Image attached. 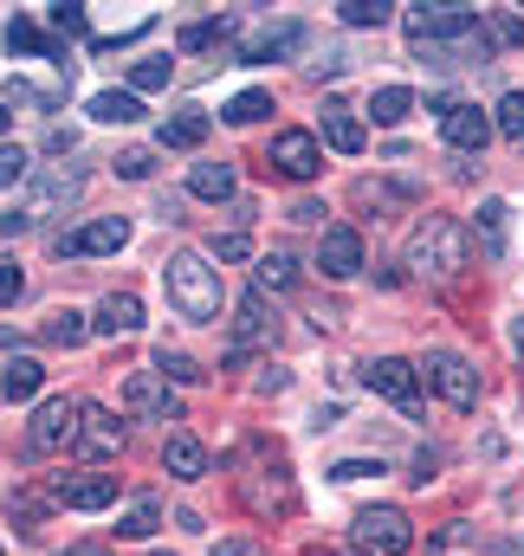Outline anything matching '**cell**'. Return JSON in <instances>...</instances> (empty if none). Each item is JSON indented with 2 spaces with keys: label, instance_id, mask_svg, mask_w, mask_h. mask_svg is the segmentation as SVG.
Returning <instances> with one entry per match:
<instances>
[{
  "label": "cell",
  "instance_id": "cell-1",
  "mask_svg": "<svg viewBox=\"0 0 524 556\" xmlns=\"http://www.w3.org/2000/svg\"><path fill=\"white\" fill-rule=\"evenodd\" d=\"M401 33L408 46L427 59V65H486L492 59V33L473 7H408L401 13Z\"/></svg>",
  "mask_w": 524,
  "mask_h": 556
},
{
  "label": "cell",
  "instance_id": "cell-2",
  "mask_svg": "<svg viewBox=\"0 0 524 556\" xmlns=\"http://www.w3.org/2000/svg\"><path fill=\"white\" fill-rule=\"evenodd\" d=\"M162 285H169L175 317H188V324H214V317H221V273H214L201 253H169Z\"/></svg>",
  "mask_w": 524,
  "mask_h": 556
},
{
  "label": "cell",
  "instance_id": "cell-3",
  "mask_svg": "<svg viewBox=\"0 0 524 556\" xmlns=\"http://www.w3.org/2000/svg\"><path fill=\"white\" fill-rule=\"evenodd\" d=\"M408 266L421 278H460L473 266V247H466V227L447 220V214H427L408 240Z\"/></svg>",
  "mask_w": 524,
  "mask_h": 556
},
{
  "label": "cell",
  "instance_id": "cell-4",
  "mask_svg": "<svg viewBox=\"0 0 524 556\" xmlns=\"http://www.w3.org/2000/svg\"><path fill=\"white\" fill-rule=\"evenodd\" d=\"M414 376H421L447 408H460V415H473V408H479V369H473L460 350H427V356L414 363Z\"/></svg>",
  "mask_w": 524,
  "mask_h": 556
},
{
  "label": "cell",
  "instance_id": "cell-5",
  "mask_svg": "<svg viewBox=\"0 0 524 556\" xmlns=\"http://www.w3.org/2000/svg\"><path fill=\"white\" fill-rule=\"evenodd\" d=\"M357 544L370 556H408L414 551V525H408L401 505H370V511H357Z\"/></svg>",
  "mask_w": 524,
  "mask_h": 556
},
{
  "label": "cell",
  "instance_id": "cell-6",
  "mask_svg": "<svg viewBox=\"0 0 524 556\" xmlns=\"http://www.w3.org/2000/svg\"><path fill=\"white\" fill-rule=\"evenodd\" d=\"M78 415H85V402H65V395L39 402V415L26 427V453H59V446H72V440H78Z\"/></svg>",
  "mask_w": 524,
  "mask_h": 556
},
{
  "label": "cell",
  "instance_id": "cell-7",
  "mask_svg": "<svg viewBox=\"0 0 524 556\" xmlns=\"http://www.w3.org/2000/svg\"><path fill=\"white\" fill-rule=\"evenodd\" d=\"M434 111H440V137L453 142V149L479 155V149L492 142V117H486L479 104H466V98H434Z\"/></svg>",
  "mask_w": 524,
  "mask_h": 556
},
{
  "label": "cell",
  "instance_id": "cell-8",
  "mask_svg": "<svg viewBox=\"0 0 524 556\" xmlns=\"http://www.w3.org/2000/svg\"><path fill=\"white\" fill-rule=\"evenodd\" d=\"M363 382L395 402L401 415H421V376H414V363H401V356H376V363H363Z\"/></svg>",
  "mask_w": 524,
  "mask_h": 556
},
{
  "label": "cell",
  "instance_id": "cell-9",
  "mask_svg": "<svg viewBox=\"0 0 524 556\" xmlns=\"http://www.w3.org/2000/svg\"><path fill=\"white\" fill-rule=\"evenodd\" d=\"M130 240V220H117V214H104V220H85V227H72V233H59L52 247H59V260H91V253H117Z\"/></svg>",
  "mask_w": 524,
  "mask_h": 556
},
{
  "label": "cell",
  "instance_id": "cell-10",
  "mask_svg": "<svg viewBox=\"0 0 524 556\" xmlns=\"http://www.w3.org/2000/svg\"><path fill=\"white\" fill-rule=\"evenodd\" d=\"M52 505L104 511V505H117V472H65V479H52Z\"/></svg>",
  "mask_w": 524,
  "mask_h": 556
},
{
  "label": "cell",
  "instance_id": "cell-11",
  "mask_svg": "<svg viewBox=\"0 0 524 556\" xmlns=\"http://www.w3.org/2000/svg\"><path fill=\"white\" fill-rule=\"evenodd\" d=\"M304 46V26L298 20H272V26H240V65H272L285 52Z\"/></svg>",
  "mask_w": 524,
  "mask_h": 556
},
{
  "label": "cell",
  "instance_id": "cell-12",
  "mask_svg": "<svg viewBox=\"0 0 524 556\" xmlns=\"http://www.w3.org/2000/svg\"><path fill=\"white\" fill-rule=\"evenodd\" d=\"M265 162H272L278 175H291V181H311V175L324 168V149H317V137H311V130H278Z\"/></svg>",
  "mask_w": 524,
  "mask_h": 556
},
{
  "label": "cell",
  "instance_id": "cell-13",
  "mask_svg": "<svg viewBox=\"0 0 524 556\" xmlns=\"http://www.w3.org/2000/svg\"><path fill=\"white\" fill-rule=\"evenodd\" d=\"M124 408L142 420H182V402L169 395V382L155 376V369H136L130 382H124Z\"/></svg>",
  "mask_w": 524,
  "mask_h": 556
},
{
  "label": "cell",
  "instance_id": "cell-14",
  "mask_svg": "<svg viewBox=\"0 0 524 556\" xmlns=\"http://www.w3.org/2000/svg\"><path fill=\"white\" fill-rule=\"evenodd\" d=\"M317 266H324V278H357L363 273V233L357 227H324V240H317Z\"/></svg>",
  "mask_w": 524,
  "mask_h": 556
},
{
  "label": "cell",
  "instance_id": "cell-15",
  "mask_svg": "<svg viewBox=\"0 0 524 556\" xmlns=\"http://www.w3.org/2000/svg\"><path fill=\"white\" fill-rule=\"evenodd\" d=\"M85 459H111L117 446H124V427L111 408H98V402H85V415H78V440H72Z\"/></svg>",
  "mask_w": 524,
  "mask_h": 556
},
{
  "label": "cell",
  "instance_id": "cell-16",
  "mask_svg": "<svg viewBox=\"0 0 524 556\" xmlns=\"http://www.w3.org/2000/svg\"><path fill=\"white\" fill-rule=\"evenodd\" d=\"M7 46L26 52V59H52V65L65 72V39H52V33L33 26V20H7ZM65 78H72V72H65Z\"/></svg>",
  "mask_w": 524,
  "mask_h": 556
},
{
  "label": "cell",
  "instance_id": "cell-17",
  "mask_svg": "<svg viewBox=\"0 0 524 556\" xmlns=\"http://www.w3.org/2000/svg\"><path fill=\"white\" fill-rule=\"evenodd\" d=\"M78 188H85V175L78 168H52L39 188H33V201L20 207L26 220H39V214H52V207H65V201H78Z\"/></svg>",
  "mask_w": 524,
  "mask_h": 556
},
{
  "label": "cell",
  "instance_id": "cell-18",
  "mask_svg": "<svg viewBox=\"0 0 524 556\" xmlns=\"http://www.w3.org/2000/svg\"><path fill=\"white\" fill-rule=\"evenodd\" d=\"M162 466H169V479L195 485V479H208V446H201L195 433H169V446H162Z\"/></svg>",
  "mask_w": 524,
  "mask_h": 556
},
{
  "label": "cell",
  "instance_id": "cell-19",
  "mask_svg": "<svg viewBox=\"0 0 524 556\" xmlns=\"http://www.w3.org/2000/svg\"><path fill=\"white\" fill-rule=\"evenodd\" d=\"M208 130H214V117H208L201 104H182L175 117H162V130H155V137H162V149H201Z\"/></svg>",
  "mask_w": 524,
  "mask_h": 556
},
{
  "label": "cell",
  "instance_id": "cell-20",
  "mask_svg": "<svg viewBox=\"0 0 524 556\" xmlns=\"http://www.w3.org/2000/svg\"><path fill=\"white\" fill-rule=\"evenodd\" d=\"M324 142H330L337 155H363V142H370V137H363V117H357L344 98H330V104H324Z\"/></svg>",
  "mask_w": 524,
  "mask_h": 556
},
{
  "label": "cell",
  "instance_id": "cell-21",
  "mask_svg": "<svg viewBox=\"0 0 524 556\" xmlns=\"http://www.w3.org/2000/svg\"><path fill=\"white\" fill-rule=\"evenodd\" d=\"M91 330H104V337H136V330H142V304H136V291H111V298L98 304Z\"/></svg>",
  "mask_w": 524,
  "mask_h": 556
},
{
  "label": "cell",
  "instance_id": "cell-22",
  "mask_svg": "<svg viewBox=\"0 0 524 556\" xmlns=\"http://www.w3.org/2000/svg\"><path fill=\"white\" fill-rule=\"evenodd\" d=\"M39 382H46V369H39L33 356H13V363L0 369V395H7V402H33Z\"/></svg>",
  "mask_w": 524,
  "mask_h": 556
},
{
  "label": "cell",
  "instance_id": "cell-23",
  "mask_svg": "<svg viewBox=\"0 0 524 556\" xmlns=\"http://www.w3.org/2000/svg\"><path fill=\"white\" fill-rule=\"evenodd\" d=\"M240 13H227V20H195V26H182V52H201V46H221V39H240Z\"/></svg>",
  "mask_w": 524,
  "mask_h": 556
},
{
  "label": "cell",
  "instance_id": "cell-24",
  "mask_svg": "<svg viewBox=\"0 0 524 556\" xmlns=\"http://www.w3.org/2000/svg\"><path fill=\"white\" fill-rule=\"evenodd\" d=\"M188 188H195L201 201H234V168H227V162H195Z\"/></svg>",
  "mask_w": 524,
  "mask_h": 556
},
{
  "label": "cell",
  "instance_id": "cell-25",
  "mask_svg": "<svg viewBox=\"0 0 524 556\" xmlns=\"http://www.w3.org/2000/svg\"><path fill=\"white\" fill-rule=\"evenodd\" d=\"M234 337H240V343H260V337H272V317H265V291H247V298H240Z\"/></svg>",
  "mask_w": 524,
  "mask_h": 556
},
{
  "label": "cell",
  "instance_id": "cell-26",
  "mask_svg": "<svg viewBox=\"0 0 524 556\" xmlns=\"http://www.w3.org/2000/svg\"><path fill=\"white\" fill-rule=\"evenodd\" d=\"M91 117H98V124H136L142 104H136V91H98V98H91Z\"/></svg>",
  "mask_w": 524,
  "mask_h": 556
},
{
  "label": "cell",
  "instance_id": "cell-27",
  "mask_svg": "<svg viewBox=\"0 0 524 556\" xmlns=\"http://www.w3.org/2000/svg\"><path fill=\"white\" fill-rule=\"evenodd\" d=\"M39 337H46V343H59V350H78V343L91 337V324H85L78 311H52V324H46Z\"/></svg>",
  "mask_w": 524,
  "mask_h": 556
},
{
  "label": "cell",
  "instance_id": "cell-28",
  "mask_svg": "<svg viewBox=\"0 0 524 556\" xmlns=\"http://www.w3.org/2000/svg\"><path fill=\"white\" fill-rule=\"evenodd\" d=\"M408 111H414V91H408V85H383V91L370 98V117H376V124H401Z\"/></svg>",
  "mask_w": 524,
  "mask_h": 556
},
{
  "label": "cell",
  "instance_id": "cell-29",
  "mask_svg": "<svg viewBox=\"0 0 524 556\" xmlns=\"http://www.w3.org/2000/svg\"><path fill=\"white\" fill-rule=\"evenodd\" d=\"M506 220H512L506 201H479V233H486V253H492V260L506 253Z\"/></svg>",
  "mask_w": 524,
  "mask_h": 556
},
{
  "label": "cell",
  "instance_id": "cell-30",
  "mask_svg": "<svg viewBox=\"0 0 524 556\" xmlns=\"http://www.w3.org/2000/svg\"><path fill=\"white\" fill-rule=\"evenodd\" d=\"M155 525H162V505H155V498H136L130 511L117 518V538H149Z\"/></svg>",
  "mask_w": 524,
  "mask_h": 556
},
{
  "label": "cell",
  "instance_id": "cell-31",
  "mask_svg": "<svg viewBox=\"0 0 524 556\" xmlns=\"http://www.w3.org/2000/svg\"><path fill=\"white\" fill-rule=\"evenodd\" d=\"M155 376H162V382H201V363L162 343V350H155Z\"/></svg>",
  "mask_w": 524,
  "mask_h": 556
},
{
  "label": "cell",
  "instance_id": "cell-32",
  "mask_svg": "<svg viewBox=\"0 0 524 556\" xmlns=\"http://www.w3.org/2000/svg\"><path fill=\"white\" fill-rule=\"evenodd\" d=\"M357 201H363V207H408L414 188H395V181H357Z\"/></svg>",
  "mask_w": 524,
  "mask_h": 556
},
{
  "label": "cell",
  "instance_id": "cell-33",
  "mask_svg": "<svg viewBox=\"0 0 524 556\" xmlns=\"http://www.w3.org/2000/svg\"><path fill=\"white\" fill-rule=\"evenodd\" d=\"M265 285H272V291H291V285H298V260H291V253H265L260 260V291Z\"/></svg>",
  "mask_w": 524,
  "mask_h": 556
},
{
  "label": "cell",
  "instance_id": "cell-34",
  "mask_svg": "<svg viewBox=\"0 0 524 556\" xmlns=\"http://www.w3.org/2000/svg\"><path fill=\"white\" fill-rule=\"evenodd\" d=\"M265 111H272V91H240L221 117H227V124H260Z\"/></svg>",
  "mask_w": 524,
  "mask_h": 556
},
{
  "label": "cell",
  "instance_id": "cell-35",
  "mask_svg": "<svg viewBox=\"0 0 524 556\" xmlns=\"http://www.w3.org/2000/svg\"><path fill=\"white\" fill-rule=\"evenodd\" d=\"M46 20H52V33H59V39H78V33H85V26H91V13H85V7H78V0H59V7H52V13H46Z\"/></svg>",
  "mask_w": 524,
  "mask_h": 556
},
{
  "label": "cell",
  "instance_id": "cell-36",
  "mask_svg": "<svg viewBox=\"0 0 524 556\" xmlns=\"http://www.w3.org/2000/svg\"><path fill=\"white\" fill-rule=\"evenodd\" d=\"M499 137L524 142V91H506V98H499Z\"/></svg>",
  "mask_w": 524,
  "mask_h": 556
},
{
  "label": "cell",
  "instance_id": "cell-37",
  "mask_svg": "<svg viewBox=\"0 0 524 556\" xmlns=\"http://www.w3.org/2000/svg\"><path fill=\"white\" fill-rule=\"evenodd\" d=\"M344 26H389V0H344Z\"/></svg>",
  "mask_w": 524,
  "mask_h": 556
},
{
  "label": "cell",
  "instance_id": "cell-38",
  "mask_svg": "<svg viewBox=\"0 0 524 556\" xmlns=\"http://www.w3.org/2000/svg\"><path fill=\"white\" fill-rule=\"evenodd\" d=\"M33 175V155L20 149V142H0V188H13V181H26Z\"/></svg>",
  "mask_w": 524,
  "mask_h": 556
},
{
  "label": "cell",
  "instance_id": "cell-39",
  "mask_svg": "<svg viewBox=\"0 0 524 556\" xmlns=\"http://www.w3.org/2000/svg\"><path fill=\"white\" fill-rule=\"evenodd\" d=\"M486 33H492V52H512V46H524V13H499Z\"/></svg>",
  "mask_w": 524,
  "mask_h": 556
},
{
  "label": "cell",
  "instance_id": "cell-40",
  "mask_svg": "<svg viewBox=\"0 0 524 556\" xmlns=\"http://www.w3.org/2000/svg\"><path fill=\"white\" fill-rule=\"evenodd\" d=\"M130 85H136V91H162V85H169V59H136Z\"/></svg>",
  "mask_w": 524,
  "mask_h": 556
},
{
  "label": "cell",
  "instance_id": "cell-41",
  "mask_svg": "<svg viewBox=\"0 0 524 556\" xmlns=\"http://www.w3.org/2000/svg\"><path fill=\"white\" fill-rule=\"evenodd\" d=\"M149 168H155V155H149V149H124V155H117V175H124V181H142Z\"/></svg>",
  "mask_w": 524,
  "mask_h": 556
},
{
  "label": "cell",
  "instance_id": "cell-42",
  "mask_svg": "<svg viewBox=\"0 0 524 556\" xmlns=\"http://www.w3.org/2000/svg\"><path fill=\"white\" fill-rule=\"evenodd\" d=\"M370 472H383V466H370V459H337V466H330V479H337V485H350V479H370Z\"/></svg>",
  "mask_w": 524,
  "mask_h": 556
},
{
  "label": "cell",
  "instance_id": "cell-43",
  "mask_svg": "<svg viewBox=\"0 0 524 556\" xmlns=\"http://www.w3.org/2000/svg\"><path fill=\"white\" fill-rule=\"evenodd\" d=\"M20 291H26V278H20V266H13V260H0V304H13Z\"/></svg>",
  "mask_w": 524,
  "mask_h": 556
},
{
  "label": "cell",
  "instance_id": "cell-44",
  "mask_svg": "<svg viewBox=\"0 0 524 556\" xmlns=\"http://www.w3.org/2000/svg\"><path fill=\"white\" fill-rule=\"evenodd\" d=\"M214 253H221V260H247V233H221Z\"/></svg>",
  "mask_w": 524,
  "mask_h": 556
},
{
  "label": "cell",
  "instance_id": "cell-45",
  "mask_svg": "<svg viewBox=\"0 0 524 556\" xmlns=\"http://www.w3.org/2000/svg\"><path fill=\"white\" fill-rule=\"evenodd\" d=\"M214 556H265L260 544H247V538H227V544H214Z\"/></svg>",
  "mask_w": 524,
  "mask_h": 556
},
{
  "label": "cell",
  "instance_id": "cell-46",
  "mask_svg": "<svg viewBox=\"0 0 524 556\" xmlns=\"http://www.w3.org/2000/svg\"><path fill=\"white\" fill-rule=\"evenodd\" d=\"M26 227H33L26 214H7V220H0V240H13V233H26Z\"/></svg>",
  "mask_w": 524,
  "mask_h": 556
},
{
  "label": "cell",
  "instance_id": "cell-47",
  "mask_svg": "<svg viewBox=\"0 0 524 556\" xmlns=\"http://www.w3.org/2000/svg\"><path fill=\"white\" fill-rule=\"evenodd\" d=\"M65 556H111V551H104V544H72Z\"/></svg>",
  "mask_w": 524,
  "mask_h": 556
},
{
  "label": "cell",
  "instance_id": "cell-48",
  "mask_svg": "<svg viewBox=\"0 0 524 556\" xmlns=\"http://www.w3.org/2000/svg\"><path fill=\"white\" fill-rule=\"evenodd\" d=\"M512 350L524 356V317H512Z\"/></svg>",
  "mask_w": 524,
  "mask_h": 556
},
{
  "label": "cell",
  "instance_id": "cell-49",
  "mask_svg": "<svg viewBox=\"0 0 524 556\" xmlns=\"http://www.w3.org/2000/svg\"><path fill=\"white\" fill-rule=\"evenodd\" d=\"M7 130H13V111H7V104H0V137H7Z\"/></svg>",
  "mask_w": 524,
  "mask_h": 556
},
{
  "label": "cell",
  "instance_id": "cell-50",
  "mask_svg": "<svg viewBox=\"0 0 524 556\" xmlns=\"http://www.w3.org/2000/svg\"><path fill=\"white\" fill-rule=\"evenodd\" d=\"M512 551H519V556H524V538H519V544H512Z\"/></svg>",
  "mask_w": 524,
  "mask_h": 556
},
{
  "label": "cell",
  "instance_id": "cell-51",
  "mask_svg": "<svg viewBox=\"0 0 524 556\" xmlns=\"http://www.w3.org/2000/svg\"><path fill=\"white\" fill-rule=\"evenodd\" d=\"M350 556H370V551H350Z\"/></svg>",
  "mask_w": 524,
  "mask_h": 556
},
{
  "label": "cell",
  "instance_id": "cell-52",
  "mask_svg": "<svg viewBox=\"0 0 524 556\" xmlns=\"http://www.w3.org/2000/svg\"><path fill=\"white\" fill-rule=\"evenodd\" d=\"M0 556H7V551H0Z\"/></svg>",
  "mask_w": 524,
  "mask_h": 556
}]
</instances>
